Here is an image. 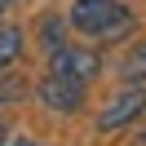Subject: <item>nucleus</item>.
<instances>
[{
  "instance_id": "20e7f679",
  "label": "nucleus",
  "mask_w": 146,
  "mask_h": 146,
  "mask_svg": "<svg viewBox=\"0 0 146 146\" xmlns=\"http://www.w3.org/2000/svg\"><path fill=\"white\" fill-rule=\"evenodd\" d=\"M146 111V89H124L119 98H111V106L98 115V128L102 133H111V128H124L128 119H137Z\"/></svg>"
},
{
  "instance_id": "7ed1b4c3",
  "label": "nucleus",
  "mask_w": 146,
  "mask_h": 146,
  "mask_svg": "<svg viewBox=\"0 0 146 146\" xmlns=\"http://www.w3.org/2000/svg\"><path fill=\"white\" fill-rule=\"evenodd\" d=\"M40 102H44V111H62V115H71V111L84 106V84L71 80V75L49 71L44 80H40Z\"/></svg>"
},
{
  "instance_id": "1a4fd4ad",
  "label": "nucleus",
  "mask_w": 146,
  "mask_h": 146,
  "mask_svg": "<svg viewBox=\"0 0 146 146\" xmlns=\"http://www.w3.org/2000/svg\"><path fill=\"white\" fill-rule=\"evenodd\" d=\"M0 142H5V124H0Z\"/></svg>"
},
{
  "instance_id": "423d86ee",
  "label": "nucleus",
  "mask_w": 146,
  "mask_h": 146,
  "mask_svg": "<svg viewBox=\"0 0 146 146\" xmlns=\"http://www.w3.org/2000/svg\"><path fill=\"white\" fill-rule=\"evenodd\" d=\"M66 27H62V18H53V13H44V18H40V44L49 49V58L58 53V49H66Z\"/></svg>"
},
{
  "instance_id": "6e6552de",
  "label": "nucleus",
  "mask_w": 146,
  "mask_h": 146,
  "mask_svg": "<svg viewBox=\"0 0 146 146\" xmlns=\"http://www.w3.org/2000/svg\"><path fill=\"white\" fill-rule=\"evenodd\" d=\"M9 5H13V0H0V13H5V9H9Z\"/></svg>"
},
{
  "instance_id": "f257e3e1",
  "label": "nucleus",
  "mask_w": 146,
  "mask_h": 146,
  "mask_svg": "<svg viewBox=\"0 0 146 146\" xmlns=\"http://www.w3.org/2000/svg\"><path fill=\"white\" fill-rule=\"evenodd\" d=\"M71 22L84 36H98V40H119V36L133 31V13L119 0H75L71 5Z\"/></svg>"
},
{
  "instance_id": "39448f33",
  "label": "nucleus",
  "mask_w": 146,
  "mask_h": 146,
  "mask_svg": "<svg viewBox=\"0 0 146 146\" xmlns=\"http://www.w3.org/2000/svg\"><path fill=\"white\" fill-rule=\"evenodd\" d=\"M119 75H124V89H142V84H146V40H142V44H133V49L124 53Z\"/></svg>"
},
{
  "instance_id": "f03ea898",
  "label": "nucleus",
  "mask_w": 146,
  "mask_h": 146,
  "mask_svg": "<svg viewBox=\"0 0 146 146\" xmlns=\"http://www.w3.org/2000/svg\"><path fill=\"white\" fill-rule=\"evenodd\" d=\"M49 71H58V75H71V80L89 84V80H98V75H102V58H98V49L66 44V49H58V53L49 58Z\"/></svg>"
},
{
  "instance_id": "0eeeda50",
  "label": "nucleus",
  "mask_w": 146,
  "mask_h": 146,
  "mask_svg": "<svg viewBox=\"0 0 146 146\" xmlns=\"http://www.w3.org/2000/svg\"><path fill=\"white\" fill-rule=\"evenodd\" d=\"M22 53V27H0V71L13 66Z\"/></svg>"
}]
</instances>
